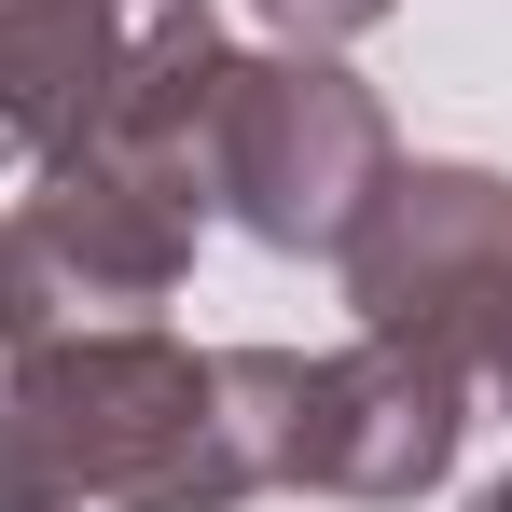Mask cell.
<instances>
[{"instance_id":"cell-1","label":"cell","mask_w":512,"mask_h":512,"mask_svg":"<svg viewBox=\"0 0 512 512\" xmlns=\"http://www.w3.org/2000/svg\"><path fill=\"white\" fill-rule=\"evenodd\" d=\"M28 443L56 457V485L153 499V512H222L263 485V429L236 416V360H180L153 333L28 346Z\"/></svg>"},{"instance_id":"cell-2","label":"cell","mask_w":512,"mask_h":512,"mask_svg":"<svg viewBox=\"0 0 512 512\" xmlns=\"http://www.w3.org/2000/svg\"><path fill=\"white\" fill-rule=\"evenodd\" d=\"M360 305L388 346H429L443 374H499L512 388V194L471 167H416L374 194V222H346Z\"/></svg>"},{"instance_id":"cell-3","label":"cell","mask_w":512,"mask_h":512,"mask_svg":"<svg viewBox=\"0 0 512 512\" xmlns=\"http://www.w3.org/2000/svg\"><path fill=\"white\" fill-rule=\"evenodd\" d=\"M374 167H388V139H374V97L346 84V70H305V56L222 70V97H208V180L250 208V236L346 250Z\"/></svg>"},{"instance_id":"cell-4","label":"cell","mask_w":512,"mask_h":512,"mask_svg":"<svg viewBox=\"0 0 512 512\" xmlns=\"http://www.w3.org/2000/svg\"><path fill=\"white\" fill-rule=\"evenodd\" d=\"M70 485H56V457L28 443V416H0V512H56Z\"/></svg>"},{"instance_id":"cell-5","label":"cell","mask_w":512,"mask_h":512,"mask_svg":"<svg viewBox=\"0 0 512 512\" xmlns=\"http://www.w3.org/2000/svg\"><path fill=\"white\" fill-rule=\"evenodd\" d=\"M277 14H291V28H305V42H346V28H374V14H388V0H277Z\"/></svg>"},{"instance_id":"cell-6","label":"cell","mask_w":512,"mask_h":512,"mask_svg":"<svg viewBox=\"0 0 512 512\" xmlns=\"http://www.w3.org/2000/svg\"><path fill=\"white\" fill-rule=\"evenodd\" d=\"M485 512H512V485H499V499H485Z\"/></svg>"}]
</instances>
